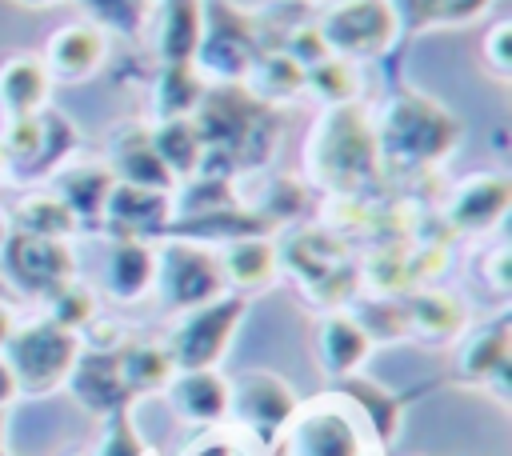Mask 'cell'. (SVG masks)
I'll return each instance as SVG.
<instances>
[{
  "label": "cell",
  "mask_w": 512,
  "mask_h": 456,
  "mask_svg": "<svg viewBox=\"0 0 512 456\" xmlns=\"http://www.w3.org/2000/svg\"><path fill=\"white\" fill-rule=\"evenodd\" d=\"M4 348H8V368L16 376V388H28V392L56 388L76 364V336L64 324H36V328L12 332Z\"/></svg>",
  "instance_id": "1"
},
{
  "label": "cell",
  "mask_w": 512,
  "mask_h": 456,
  "mask_svg": "<svg viewBox=\"0 0 512 456\" xmlns=\"http://www.w3.org/2000/svg\"><path fill=\"white\" fill-rule=\"evenodd\" d=\"M240 312H244L240 300H212L208 308L192 312V316L180 324V332H176V340H172V348H168L172 364L184 368V372L212 368V364L224 356V348H228V340H232V328L240 324Z\"/></svg>",
  "instance_id": "2"
},
{
  "label": "cell",
  "mask_w": 512,
  "mask_h": 456,
  "mask_svg": "<svg viewBox=\"0 0 512 456\" xmlns=\"http://www.w3.org/2000/svg\"><path fill=\"white\" fill-rule=\"evenodd\" d=\"M392 36H396V12L388 0H348L324 24V40L356 56H372L388 48Z\"/></svg>",
  "instance_id": "3"
},
{
  "label": "cell",
  "mask_w": 512,
  "mask_h": 456,
  "mask_svg": "<svg viewBox=\"0 0 512 456\" xmlns=\"http://www.w3.org/2000/svg\"><path fill=\"white\" fill-rule=\"evenodd\" d=\"M228 408L248 428H256L260 436H272L280 424L292 420L296 396H292V388L280 376H272V372H248V376L236 380V388H228Z\"/></svg>",
  "instance_id": "4"
},
{
  "label": "cell",
  "mask_w": 512,
  "mask_h": 456,
  "mask_svg": "<svg viewBox=\"0 0 512 456\" xmlns=\"http://www.w3.org/2000/svg\"><path fill=\"white\" fill-rule=\"evenodd\" d=\"M160 284H164L172 308H192V304L216 296V288H220V268H216L208 256H200V252L172 248V256L164 260Z\"/></svg>",
  "instance_id": "5"
},
{
  "label": "cell",
  "mask_w": 512,
  "mask_h": 456,
  "mask_svg": "<svg viewBox=\"0 0 512 456\" xmlns=\"http://www.w3.org/2000/svg\"><path fill=\"white\" fill-rule=\"evenodd\" d=\"M172 404H176L180 416H188L196 424H212L228 412V384L212 368L180 372L172 380Z\"/></svg>",
  "instance_id": "6"
},
{
  "label": "cell",
  "mask_w": 512,
  "mask_h": 456,
  "mask_svg": "<svg viewBox=\"0 0 512 456\" xmlns=\"http://www.w3.org/2000/svg\"><path fill=\"white\" fill-rule=\"evenodd\" d=\"M368 348H372V336L352 316H328L324 320V328H320V364L332 376L356 372L364 364Z\"/></svg>",
  "instance_id": "7"
},
{
  "label": "cell",
  "mask_w": 512,
  "mask_h": 456,
  "mask_svg": "<svg viewBox=\"0 0 512 456\" xmlns=\"http://www.w3.org/2000/svg\"><path fill=\"white\" fill-rule=\"evenodd\" d=\"M100 56H104V36H100L96 28H88V24L64 28V32H56L52 44H48L52 68H56L60 76H68V80L88 76V72L100 64Z\"/></svg>",
  "instance_id": "8"
},
{
  "label": "cell",
  "mask_w": 512,
  "mask_h": 456,
  "mask_svg": "<svg viewBox=\"0 0 512 456\" xmlns=\"http://www.w3.org/2000/svg\"><path fill=\"white\" fill-rule=\"evenodd\" d=\"M296 452L300 456H356V432L336 412H316L296 424Z\"/></svg>",
  "instance_id": "9"
},
{
  "label": "cell",
  "mask_w": 512,
  "mask_h": 456,
  "mask_svg": "<svg viewBox=\"0 0 512 456\" xmlns=\"http://www.w3.org/2000/svg\"><path fill=\"white\" fill-rule=\"evenodd\" d=\"M504 208H508V184L496 180V176H484V180L464 184V192L456 200V224H464V228H488Z\"/></svg>",
  "instance_id": "10"
},
{
  "label": "cell",
  "mask_w": 512,
  "mask_h": 456,
  "mask_svg": "<svg viewBox=\"0 0 512 456\" xmlns=\"http://www.w3.org/2000/svg\"><path fill=\"white\" fill-rule=\"evenodd\" d=\"M200 40V0H168L164 4V32L160 48L172 64H184Z\"/></svg>",
  "instance_id": "11"
},
{
  "label": "cell",
  "mask_w": 512,
  "mask_h": 456,
  "mask_svg": "<svg viewBox=\"0 0 512 456\" xmlns=\"http://www.w3.org/2000/svg\"><path fill=\"white\" fill-rule=\"evenodd\" d=\"M0 88H4V104L20 116V112H32L40 100H44V68L32 64L28 56H16L4 76H0Z\"/></svg>",
  "instance_id": "12"
},
{
  "label": "cell",
  "mask_w": 512,
  "mask_h": 456,
  "mask_svg": "<svg viewBox=\"0 0 512 456\" xmlns=\"http://www.w3.org/2000/svg\"><path fill=\"white\" fill-rule=\"evenodd\" d=\"M116 368H120V380H124V388L132 392V388H156V384H164V380H172V356L168 352H160V348H128L120 360H116Z\"/></svg>",
  "instance_id": "13"
},
{
  "label": "cell",
  "mask_w": 512,
  "mask_h": 456,
  "mask_svg": "<svg viewBox=\"0 0 512 456\" xmlns=\"http://www.w3.org/2000/svg\"><path fill=\"white\" fill-rule=\"evenodd\" d=\"M460 320H464V312H460V304L452 300V296H420V300H412V308H408V324L416 328V332H424V336H452L456 328H460Z\"/></svg>",
  "instance_id": "14"
},
{
  "label": "cell",
  "mask_w": 512,
  "mask_h": 456,
  "mask_svg": "<svg viewBox=\"0 0 512 456\" xmlns=\"http://www.w3.org/2000/svg\"><path fill=\"white\" fill-rule=\"evenodd\" d=\"M504 368H508V336H504V328L480 332L464 348V372L488 380V376H504Z\"/></svg>",
  "instance_id": "15"
},
{
  "label": "cell",
  "mask_w": 512,
  "mask_h": 456,
  "mask_svg": "<svg viewBox=\"0 0 512 456\" xmlns=\"http://www.w3.org/2000/svg\"><path fill=\"white\" fill-rule=\"evenodd\" d=\"M152 272H156V264H152V256H148L144 248H136V244L116 248V260H112V284H116V296H140V292L148 288Z\"/></svg>",
  "instance_id": "16"
},
{
  "label": "cell",
  "mask_w": 512,
  "mask_h": 456,
  "mask_svg": "<svg viewBox=\"0 0 512 456\" xmlns=\"http://www.w3.org/2000/svg\"><path fill=\"white\" fill-rule=\"evenodd\" d=\"M272 268H276V260H272V248L268 244H236L224 256V272L236 284H264L272 276Z\"/></svg>",
  "instance_id": "17"
},
{
  "label": "cell",
  "mask_w": 512,
  "mask_h": 456,
  "mask_svg": "<svg viewBox=\"0 0 512 456\" xmlns=\"http://www.w3.org/2000/svg\"><path fill=\"white\" fill-rule=\"evenodd\" d=\"M352 392L360 396V404L368 408V416H372V424H376V432H380V440H392L396 436V428H400V404L388 396V392H380L376 384H352Z\"/></svg>",
  "instance_id": "18"
},
{
  "label": "cell",
  "mask_w": 512,
  "mask_h": 456,
  "mask_svg": "<svg viewBox=\"0 0 512 456\" xmlns=\"http://www.w3.org/2000/svg\"><path fill=\"white\" fill-rule=\"evenodd\" d=\"M408 4H412V16L424 24H432V20L436 24H464L488 8V0H408Z\"/></svg>",
  "instance_id": "19"
},
{
  "label": "cell",
  "mask_w": 512,
  "mask_h": 456,
  "mask_svg": "<svg viewBox=\"0 0 512 456\" xmlns=\"http://www.w3.org/2000/svg\"><path fill=\"white\" fill-rule=\"evenodd\" d=\"M16 396V376L8 368V360H0V404H8Z\"/></svg>",
  "instance_id": "20"
},
{
  "label": "cell",
  "mask_w": 512,
  "mask_h": 456,
  "mask_svg": "<svg viewBox=\"0 0 512 456\" xmlns=\"http://www.w3.org/2000/svg\"><path fill=\"white\" fill-rule=\"evenodd\" d=\"M12 332H16V324H12V312H8V308H0V348L12 340Z\"/></svg>",
  "instance_id": "21"
},
{
  "label": "cell",
  "mask_w": 512,
  "mask_h": 456,
  "mask_svg": "<svg viewBox=\"0 0 512 456\" xmlns=\"http://www.w3.org/2000/svg\"><path fill=\"white\" fill-rule=\"evenodd\" d=\"M32 4H48V0H32Z\"/></svg>",
  "instance_id": "22"
}]
</instances>
